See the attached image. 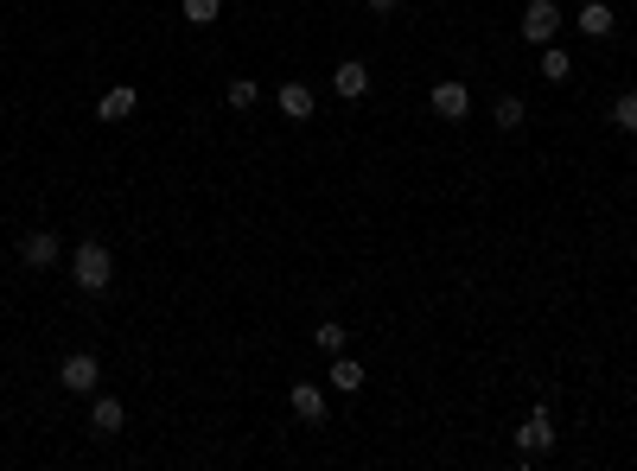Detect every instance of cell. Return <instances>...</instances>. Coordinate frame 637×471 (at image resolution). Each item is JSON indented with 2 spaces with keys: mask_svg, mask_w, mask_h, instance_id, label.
<instances>
[{
  "mask_svg": "<svg viewBox=\"0 0 637 471\" xmlns=\"http://www.w3.org/2000/svg\"><path fill=\"white\" fill-rule=\"evenodd\" d=\"M134 109H141V96H134L128 83H115V90H102V102H96V115H102V121H128Z\"/></svg>",
  "mask_w": 637,
  "mask_h": 471,
  "instance_id": "12",
  "label": "cell"
},
{
  "mask_svg": "<svg viewBox=\"0 0 637 471\" xmlns=\"http://www.w3.org/2000/svg\"><path fill=\"white\" fill-rule=\"evenodd\" d=\"M223 102H230V109H255V102H262V90H255L249 77H236L230 90H223Z\"/></svg>",
  "mask_w": 637,
  "mask_h": 471,
  "instance_id": "19",
  "label": "cell"
},
{
  "mask_svg": "<svg viewBox=\"0 0 637 471\" xmlns=\"http://www.w3.org/2000/svg\"><path fill=\"white\" fill-rule=\"evenodd\" d=\"M223 0H185V26H217Z\"/></svg>",
  "mask_w": 637,
  "mask_h": 471,
  "instance_id": "17",
  "label": "cell"
},
{
  "mask_svg": "<svg viewBox=\"0 0 637 471\" xmlns=\"http://www.w3.org/2000/svg\"><path fill=\"white\" fill-rule=\"evenodd\" d=\"M20 261H26V268H58V261H64V242L51 236V230H32V236L20 242Z\"/></svg>",
  "mask_w": 637,
  "mask_h": 471,
  "instance_id": "7",
  "label": "cell"
},
{
  "mask_svg": "<svg viewBox=\"0 0 637 471\" xmlns=\"http://www.w3.org/2000/svg\"><path fill=\"white\" fill-rule=\"evenodd\" d=\"M332 90H338L344 102H364V96H370V64H364V58H344L338 71H332Z\"/></svg>",
  "mask_w": 637,
  "mask_h": 471,
  "instance_id": "5",
  "label": "cell"
},
{
  "mask_svg": "<svg viewBox=\"0 0 637 471\" xmlns=\"http://www.w3.org/2000/svg\"><path fill=\"white\" fill-rule=\"evenodd\" d=\"M561 26H567V20H561L555 0H529V7H523V39H529V45H555Z\"/></svg>",
  "mask_w": 637,
  "mask_h": 471,
  "instance_id": "3",
  "label": "cell"
},
{
  "mask_svg": "<svg viewBox=\"0 0 637 471\" xmlns=\"http://www.w3.org/2000/svg\"><path fill=\"white\" fill-rule=\"evenodd\" d=\"M364 376H370V370H364L357 357H344V351L332 357V389H338V395H357V389H364Z\"/></svg>",
  "mask_w": 637,
  "mask_h": 471,
  "instance_id": "13",
  "label": "cell"
},
{
  "mask_svg": "<svg viewBox=\"0 0 637 471\" xmlns=\"http://www.w3.org/2000/svg\"><path fill=\"white\" fill-rule=\"evenodd\" d=\"M128 427V408L115 395H96V408H90V433H102V440H115V433Z\"/></svg>",
  "mask_w": 637,
  "mask_h": 471,
  "instance_id": "8",
  "label": "cell"
},
{
  "mask_svg": "<svg viewBox=\"0 0 637 471\" xmlns=\"http://www.w3.org/2000/svg\"><path fill=\"white\" fill-rule=\"evenodd\" d=\"M491 121H497V128H504V134H516V128H523V96H497V109H491Z\"/></svg>",
  "mask_w": 637,
  "mask_h": 471,
  "instance_id": "14",
  "label": "cell"
},
{
  "mask_svg": "<svg viewBox=\"0 0 637 471\" xmlns=\"http://www.w3.org/2000/svg\"><path fill=\"white\" fill-rule=\"evenodd\" d=\"M434 115L440 121H466L472 115V90H466V83H453V77L434 83Z\"/></svg>",
  "mask_w": 637,
  "mask_h": 471,
  "instance_id": "6",
  "label": "cell"
},
{
  "mask_svg": "<svg viewBox=\"0 0 637 471\" xmlns=\"http://www.w3.org/2000/svg\"><path fill=\"white\" fill-rule=\"evenodd\" d=\"M58 382H64V395H96V382H102V363L90 351H71L58 363Z\"/></svg>",
  "mask_w": 637,
  "mask_h": 471,
  "instance_id": "2",
  "label": "cell"
},
{
  "mask_svg": "<svg viewBox=\"0 0 637 471\" xmlns=\"http://www.w3.org/2000/svg\"><path fill=\"white\" fill-rule=\"evenodd\" d=\"M574 26L587 32V39H612V32H618V13L606 7V0H587V7L574 13Z\"/></svg>",
  "mask_w": 637,
  "mask_h": 471,
  "instance_id": "9",
  "label": "cell"
},
{
  "mask_svg": "<svg viewBox=\"0 0 637 471\" xmlns=\"http://www.w3.org/2000/svg\"><path fill=\"white\" fill-rule=\"evenodd\" d=\"M294 414H300L306 427H325V414H332V408H325V389H319V382H294Z\"/></svg>",
  "mask_w": 637,
  "mask_h": 471,
  "instance_id": "11",
  "label": "cell"
},
{
  "mask_svg": "<svg viewBox=\"0 0 637 471\" xmlns=\"http://www.w3.org/2000/svg\"><path fill=\"white\" fill-rule=\"evenodd\" d=\"M274 109H281L287 121H313V109H319V96L306 90V83H281V96H274Z\"/></svg>",
  "mask_w": 637,
  "mask_h": 471,
  "instance_id": "10",
  "label": "cell"
},
{
  "mask_svg": "<svg viewBox=\"0 0 637 471\" xmlns=\"http://www.w3.org/2000/svg\"><path fill=\"white\" fill-rule=\"evenodd\" d=\"M612 121H618V134H637V90H625L612 102Z\"/></svg>",
  "mask_w": 637,
  "mask_h": 471,
  "instance_id": "18",
  "label": "cell"
},
{
  "mask_svg": "<svg viewBox=\"0 0 637 471\" xmlns=\"http://www.w3.org/2000/svg\"><path fill=\"white\" fill-rule=\"evenodd\" d=\"M555 446V414L548 408H529V421L516 427V452H523V459H536V452H548Z\"/></svg>",
  "mask_w": 637,
  "mask_h": 471,
  "instance_id": "4",
  "label": "cell"
},
{
  "mask_svg": "<svg viewBox=\"0 0 637 471\" xmlns=\"http://www.w3.org/2000/svg\"><path fill=\"white\" fill-rule=\"evenodd\" d=\"M313 344H319V351H325V357H338V351H344V344H351V331H344V325H332V319H325V325H313Z\"/></svg>",
  "mask_w": 637,
  "mask_h": 471,
  "instance_id": "16",
  "label": "cell"
},
{
  "mask_svg": "<svg viewBox=\"0 0 637 471\" xmlns=\"http://www.w3.org/2000/svg\"><path fill=\"white\" fill-rule=\"evenodd\" d=\"M71 281L77 293H109L115 287V255H109V242H77V255H71Z\"/></svg>",
  "mask_w": 637,
  "mask_h": 471,
  "instance_id": "1",
  "label": "cell"
},
{
  "mask_svg": "<svg viewBox=\"0 0 637 471\" xmlns=\"http://www.w3.org/2000/svg\"><path fill=\"white\" fill-rule=\"evenodd\" d=\"M542 77L548 83H567V77H574V58H567L561 45H542Z\"/></svg>",
  "mask_w": 637,
  "mask_h": 471,
  "instance_id": "15",
  "label": "cell"
},
{
  "mask_svg": "<svg viewBox=\"0 0 637 471\" xmlns=\"http://www.w3.org/2000/svg\"><path fill=\"white\" fill-rule=\"evenodd\" d=\"M395 7H402V0H370V13H395Z\"/></svg>",
  "mask_w": 637,
  "mask_h": 471,
  "instance_id": "20",
  "label": "cell"
}]
</instances>
